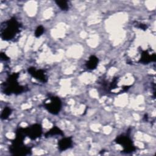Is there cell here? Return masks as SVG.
Listing matches in <instances>:
<instances>
[{
	"instance_id": "cell-14",
	"label": "cell",
	"mask_w": 156,
	"mask_h": 156,
	"mask_svg": "<svg viewBox=\"0 0 156 156\" xmlns=\"http://www.w3.org/2000/svg\"><path fill=\"white\" fill-rule=\"evenodd\" d=\"M44 30V27L42 26H39L38 27H37V28L35 31V36L36 37H40L43 34Z\"/></svg>"
},
{
	"instance_id": "cell-12",
	"label": "cell",
	"mask_w": 156,
	"mask_h": 156,
	"mask_svg": "<svg viewBox=\"0 0 156 156\" xmlns=\"http://www.w3.org/2000/svg\"><path fill=\"white\" fill-rule=\"evenodd\" d=\"M12 113V110L9 107H5L2 112L1 118L2 119H7Z\"/></svg>"
},
{
	"instance_id": "cell-15",
	"label": "cell",
	"mask_w": 156,
	"mask_h": 156,
	"mask_svg": "<svg viewBox=\"0 0 156 156\" xmlns=\"http://www.w3.org/2000/svg\"><path fill=\"white\" fill-rule=\"evenodd\" d=\"M0 57H1V59L2 60H4V61H7L9 59V58L7 57V55L3 52H1L0 54Z\"/></svg>"
},
{
	"instance_id": "cell-1",
	"label": "cell",
	"mask_w": 156,
	"mask_h": 156,
	"mask_svg": "<svg viewBox=\"0 0 156 156\" xmlns=\"http://www.w3.org/2000/svg\"><path fill=\"white\" fill-rule=\"evenodd\" d=\"M6 27L1 30V37L4 40H10L20 32V25L15 18H12L6 23Z\"/></svg>"
},
{
	"instance_id": "cell-8",
	"label": "cell",
	"mask_w": 156,
	"mask_h": 156,
	"mask_svg": "<svg viewBox=\"0 0 156 156\" xmlns=\"http://www.w3.org/2000/svg\"><path fill=\"white\" fill-rule=\"evenodd\" d=\"M73 144L72 138L67 137L60 140L58 143V147L60 151H65L71 147Z\"/></svg>"
},
{
	"instance_id": "cell-2",
	"label": "cell",
	"mask_w": 156,
	"mask_h": 156,
	"mask_svg": "<svg viewBox=\"0 0 156 156\" xmlns=\"http://www.w3.org/2000/svg\"><path fill=\"white\" fill-rule=\"evenodd\" d=\"M19 76V73H13L11 74L5 83L4 93L6 94H10L12 93L19 94L24 90L23 87L20 86L17 79Z\"/></svg>"
},
{
	"instance_id": "cell-3",
	"label": "cell",
	"mask_w": 156,
	"mask_h": 156,
	"mask_svg": "<svg viewBox=\"0 0 156 156\" xmlns=\"http://www.w3.org/2000/svg\"><path fill=\"white\" fill-rule=\"evenodd\" d=\"M24 139L15 137L10 146V152L13 155H26L31 153V148L25 146L23 143Z\"/></svg>"
},
{
	"instance_id": "cell-10",
	"label": "cell",
	"mask_w": 156,
	"mask_h": 156,
	"mask_svg": "<svg viewBox=\"0 0 156 156\" xmlns=\"http://www.w3.org/2000/svg\"><path fill=\"white\" fill-rule=\"evenodd\" d=\"M99 62V59L95 55H91L89 57L88 60L86 63V66L88 69H95L98 64Z\"/></svg>"
},
{
	"instance_id": "cell-9",
	"label": "cell",
	"mask_w": 156,
	"mask_h": 156,
	"mask_svg": "<svg viewBox=\"0 0 156 156\" xmlns=\"http://www.w3.org/2000/svg\"><path fill=\"white\" fill-rule=\"evenodd\" d=\"M155 60L156 56L155 54L150 55L147 51H144L141 54V57L139 62L143 63H148L151 62H155Z\"/></svg>"
},
{
	"instance_id": "cell-13",
	"label": "cell",
	"mask_w": 156,
	"mask_h": 156,
	"mask_svg": "<svg viewBox=\"0 0 156 156\" xmlns=\"http://www.w3.org/2000/svg\"><path fill=\"white\" fill-rule=\"evenodd\" d=\"M55 3L62 10H67L68 9V5L66 1L57 0L55 1Z\"/></svg>"
},
{
	"instance_id": "cell-7",
	"label": "cell",
	"mask_w": 156,
	"mask_h": 156,
	"mask_svg": "<svg viewBox=\"0 0 156 156\" xmlns=\"http://www.w3.org/2000/svg\"><path fill=\"white\" fill-rule=\"evenodd\" d=\"M28 73L35 79L40 80L42 82H46L48 80L47 77L42 69L37 70L34 67H30L27 69Z\"/></svg>"
},
{
	"instance_id": "cell-16",
	"label": "cell",
	"mask_w": 156,
	"mask_h": 156,
	"mask_svg": "<svg viewBox=\"0 0 156 156\" xmlns=\"http://www.w3.org/2000/svg\"><path fill=\"white\" fill-rule=\"evenodd\" d=\"M138 27H139L140 29H143V30H146V29H147V25L145 24L140 23L139 25H138Z\"/></svg>"
},
{
	"instance_id": "cell-11",
	"label": "cell",
	"mask_w": 156,
	"mask_h": 156,
	"mask_svg": "<svg viewBox=\"0 0 156 156\" xmlns=\"http://www.w3.org/2000/svg\"><path fill=\"white\" fill-rule=\"evenodd\" d=\"M55 135H63V132L58 128L57 126H54L52 129H51L49 131H48L45 133V136L48 137L49 136H52Z\"/></svg>"
},
{
	"instance_id": "cell-6",
	"label": "cell",
	"mask_w": 156,
	"mask_h": 156,
	"mask_svg": "<svg viewBox=\"0 0 156 156\" xmlns=\"http://www.w3.org/2000/svg\"><path fill=\"white\" fill-rule=\"evenodd\" d=\"M24 131L26 135L32 140L40 137L42 134L41 126L38 124H35L30 127L24 128Z\"/></svg>"
},
{
	"instance_id": "cell-4",
	"label": "cell",
	"mask_w": 156,
	"mask_h": 156,
	"mask_svg": "<svg viewBox=\"0 0 156 156\" xmlns=\"http://www.w3.org/2000/svg\"><path fill=\"white\" fill-rule=\"evenodd\" d=\"M115 141L117 144H121L123 147V152L127 154L133 152L136 148L133 145L132 140L127 135H120L116 137Z\"/></svg>"
},
{
	"instance_id": "cell-5",
	"label": "cell",
	"mask_w": 156,
	"mask_h": 156,
	"mask_svg": "<svg viewBox=\"0 0 156 156\" xmlns=\"http://www.w3.org/2000/svg\"><path fill=\"white\" fill-rule=\"evenodd\" d=\"M50 102H46L44 104L45 108L48 110L49 113L53 115H57L59 113L61 107L62 102L60 99L56 96H52L49 98Z\"/></svg>"
}]
</instances>
